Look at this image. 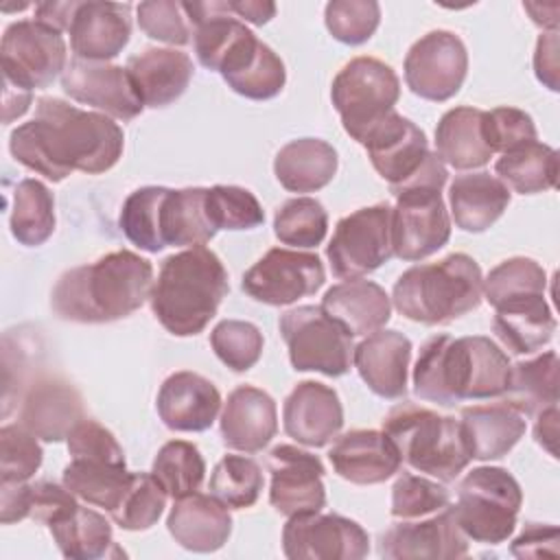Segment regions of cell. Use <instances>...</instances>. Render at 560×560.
Instances as JSON below:
<instances>
[{"instance_id": "obj_1", "label": "cell", "mask_w": 560, "mask_h": 560, "mask_svg": "<svg viewBox=\"0 0 560 560\" xmlns=\"http://www.w3.org/2000/svg\"><path fill=\"white\" fill-rule=\"evenodd\" d=\"M122 149L125 133L114 118L79 109L55 96L37 98L35 118L9 136L15 162L48 182H61L72 171L105 173L120 160Z\"/></svg>"}, {"instance_id": "obj_2", "label": "cell", "mask_w": 560, "mask_h": 560, "mask_svg": "<svg viewBox=\"0 0 560 560\" xmlns=\"http://www.w3.org/2000/svg\"><path fill=\"white\" fill-rule=\"evenodd\" d=\"M508 354L483 335L427 339L413 365V392L427 402L455 407L462 400H486L505 394Z\"/></svg>"}, {"instance_id": "obj_3", "label": "cell", "mask_w": 560, "mask_h": 560, "mask_svg": "<svg viewBox=\"0 0 560 560\" xmlns=\"http://www.w3.org/2000/svg\"><path fill=\"white\" fill-rule=\"evenodd\" d=\"M151 289V262L129 249H118L63 271L52 287L50 306L66 322L109 324L138 311Z\"/></svg>"}, {"instance_id": "obj_4", "label": "cell", "mask_w": 560, "mask_h": 560, "mask_svg": "<svg viewBox=\"0 0 560 560\" xmlns=\"http://www.w3.org/2000/svg\"><path fill=\"white\" fill-rule=\"evenodd\" d=\"M228 271L221 258L199 245L162 260L149 302L155 319L175 337L199 335L228 295Z\"/></svg>"}, {"instance_id": "obj_5", "label": "cell", "mask_w": 560, "mask_h": 560, "mask_svg": "<svg viewBox=\"0 0 560 560\" xmlns=\"http://www.w3.org/2000/svg\"><path fill=\"white\" fill-rule=\"evenodd\" d=\"M483 276L477 260L455 252L438 262L413 265L394 284V308L418 324H451L475 311L483 298Z\"/></svg>"}, {"instance_id": "obj_6", "label": "cell", "mask_w": 560, "mask_h": 560, "mask_svg": "<svg viewBox=\"0 0 560 560\" xmlns=\"http://www.w3.org/2000/svg\"><path fill=\"white\" fill-rule=\"evenodd\" d=\"M383 431L413 470L442 483L455 481L470 464L459 420L413 402H400L383 420Z\"/></svg>"}, {"instance_id": "obj_7", "label": "cell", "mask_w": 560, "mask_h": 560, "mask_svg": "<svg viewBox=\"0 0 560 560\" xmlns=\"http://www.w3.org/2000/svg\"><path fill=\"white\" fill-rule=\"evenodd\" d=\"M446 177V164L433 153L413 179L389 188L396 197L392 208V252L396 258L424 260L448 243L451 219L442 199Z\"/></svg>"}, {"instance_id": "obj_8", "label": "cell", "mask_w": 560, "mask_h": 560, "mask_svg": "<svg viewBox=\"0 0 560 560\" xmlns=\"http://www.w3.org/2000/svg\"><path fill=\"white\" fill-rule=\"evenodd\" d=\"M521 505L523 490L512 472L501 466H477L459 481L451 510L468 540L499 545L512 536Z\"/></svg>"}, {"instance_id": "obj_9", "label": "cell", "mask_w": 560, "mask_h": 560, "mask_svg": "<svg viewBox=\"0 0 560 560\" xmlns=\"http://www.w3.org/2000/svg\"><path fill=\"white\" fill-rule=\"evenodd\" d=\"M330 98L346 133L361 144L385 116L396 112L400 81L385 61L354 57L332 79Z\"/></svg>"}, {"instance_id": "obj_10", "label": "cell", "mask_w": 560, "mask_h": 560, "mask_svg": "<svg viewBox=\"0 0 560 560\" xmlns=\"http://www.w3.org/2000/svg\"><path fill=\"white\" fill-rule=\"evenodd\" d=\"M289 361L298 372L343 376L350 372L352 337L324 313L322 306L304 304L289 308L278 319Z\"/></svg>"}, {"instance_id": "obj_11", "label": "cell", "mask_w": 560, "mask_h": 560, "mask_svg": "<svg viewBox=\"0 0 560 560\" xmlns=\"http://www.w3.org/2000/svg\"><path fill=\"white\" fill-rule=\"evenodd\" d=\"M66 39L35 20H18L4 28L0 44L2 83L26 92L48 88L66 70Z\"/></svg>"}, {"instance_id": "obj_12", "label": "cell", "mask_w": 560, "mask_h": 560, "mask_svg": "<svg viewBox=\"0 0 560 560\" xmlns=\"http://www.w3.org/2000/svg\"><path fill=\"white\" fill-rule=\"evenodd\" d=\"M337 278L354 280L385 265L392 252V206L374 203L339 219L326 245Z\"/></svg>"}, {"instance_id": "obj_13", "label": "cell", "mask_w": 560, "mask_h": 560, "mask_svg": "<svg viewBox=\"0 0 560 560\" xmlns=\"http://www.w3.org/2000/svg\"><path fill=\"white\" fill-rule=\"evenodd\" d=\"M324 282L326 271L317 254L273 247L243 273L241 287L256 302L287 306L313 295Z\"/></svg>"}, {"instance_id": "obj_14", "label": "cell", "mask_w": 560, "mask_h": 560, "mask_svg": "<svg viewBox=\"0 0 560 560\" xmlns=\"http://www.w3.org/2000/svg\"><path fill=\"white\" fill-rule=\"evenodd\" d=\"M468 72V52L464 42L451 31H431L422 35L405 57L407 88L433 103L453 98Z\"/></svg>"}, {"instance_id": "obj_15", "label": "cell", "mask_w": 560, "mask_h": 560, "mask_svg": "<svg viewBox=\"0 0 560 560\" xmlns=\"http://www.w3.org/2000/svg\"><path fill=\"white\" fill-rule=\"evenodd\" d=\"M282 551L291 560H361L370 551V538L352 518L308 512L289 516Z\"/></svg>"}, {"instance_id": "obj_16", "label": "cell", "mask_w": 560, "mask_h": 560, "mask_svg": "<svg viewBox=\"0 0 560 560\" xmlns=\"http://www.w3.org/2000/svg\"><path fill=\"white\" fill-rule=\"evenodd\" d=\"M271 475L269 503L282 516L319 512L326 505L324 464L317 455L293 444H278L267 453Z\"/></svg>"}, {"instance_id": "obj_17", "label": "cell", "mask_w": 560, "mask_h": 560, "mask_svg": "<svg viewBox=\"0 0 560 560\" xmlns=\"http://www.w3.org/2000/svg\"><path fill=\"white\" fill-rule=\"evenodd\" d=\"M378 553L387 560H457L468 553V538L448 505L422 518H398L381 534Z\"/></svg>"}, {"instance_id": "obj_18", "label": "cell", "mask_w": 560, "mask_h": 560, "mask_svg": "<svg viewBox=\"0 0 560 560\" xmlns=\"http://www.w3.org/2000/svg\"><path fill=\"white\" fill-rule=\"evenodd\" d=\"M61 88L72 101L116 120H133L144 109L127 68L107 61L72 59L61 74Z\"/></svg>"}, {"instance_id": "obj_19", "label": "cell", "mask_w": 560, "mask_h": 560, "mask_svg": "<svg viewBox=\"0 0 560 560\" xmlns=\"http://www.w3.org/2000/svg\"><path fill=\"white\" fill-rule=\"evenodd\" d=\"M374 171L392 186L405 184L422 171L431 151L424 131L409 118L392 112L361 142Z\"/></svg>"}, {"instance_id": "obj_20", "label": "cell", "mask_w": 560, "mask_h": 560, "mask_svg": "<svg viewBox=\"0 0 560 560\" xmlns=\"http://www.w3.org/2000/svg\"><path fill=\"white\" fill-rule=\"evenodd\" d=\"M284 433L304 446H326L343 427V407L337 392L319 381H302L284 398Z\"/></svg>"}, {"instance_id": "obj_21", "label": "cell", "mask_w": 560, "mask_h": 560, "mask_svg": "<svg viewBox=\"0 0 560 560\" xmlns=\"http://www.w3.org/2000/svg\"><path fill=\"white\" fill-rule=\"evenodd\" d=\"M83 398L63 378L33 381L20 402V424L44 442H61L83 420Z\"/></svg>"}, {"instance_id": "obj_22", "label": "cell", "mask_w": 560, "mask_h": 560, "mask_svg": "<svg viewBox=\"0 0 560 560\" xmlns=\"http://www.w3.org/2000/svg\"><path fill=\"white\" fill-rule=\"evenodd\" d=\"M68 33L74 59L109 61L129 44L131 4L79 2Z\"/></svg>"}, {"instance_id": "obj_23", "label": "cell", "mask_w": 560, "mask_h": 560, "mask_svg": "<svg viewBox=\"0 0 560 560\" xmlns=\"http://www.w3.org/2000/svg\"><path fill=\"white\" fill-rule=\"evenodd\" d=\"M335 472L357 486L383 483L400 470V455L385 431L354 429L335 440L328 451Z\"/></svg>"}, {"instance_id": "obj_24", "label": "cell", "mask_w": 560, "mask_h": 560, "mask_svg": "<svg viewBox=\"0 0 560 560\" xmlns=\"http://www.w3.org/2000/svg\"><path fill=\"white\" fill-rule=\"evenodd\" d=\"M158 416L171 431L199 433L212 427L221 409V394L212 381L197 372L171 374L158 392Z\"/></svg>"}, {"instance_id": "obj_25", "label": "cell", "mask_w": 560, "mask_h": 560, "mask_svg": "<svg viewBox=\"0 0 560 560\" xmlns=\"http://www.w3.org/2000/svg\"><path fill=\"white\" fill-rule=\"evenodd\" d=\"M219 429L228 448L258 453L278 431L276 400L260 387L238 385L223 402Z\"/></svg>"}, {"instance_id": "obj_26", "label": "cell", "mask_w": 560, "mask_h": 560, "mask_svg": "<svg viewBox=\"0 0 560 560\" xmlns=\"http://www.w3.org/2000/svg\"><path fill=\"white\" fill-rule=\"evenodd\" d=\"M411 341L398 330H376L354 346L352 363L363 383L381 398L396 400L407 394Z\"/></svg>"}, {"instance_id": "obj_27", "label": "cell", "mask_w": 560, "mask_h": 560, "mask_svg": "<svg viewBox=\"0 0 560 560\" xmlns=\"http://www.w3.org/2000/svg\"><path fill=\"white\" fill-rule=\"evenodd\" d=\"M168 534L184 549L195 553H210L221 549L232 534L230 508L214 494L192 492L175 499L168 518Z\"/></svg>"}, {"instance_id": "obj_28", "label": "cell", "mask_w": 560, "mask_h": 560, "mask_svg": "<svg viewBox=\"0 0 560 560\" xmlns=\"http://www.w3.org/2000/svg\"><path fill=\"white\" fill-rule=\"evenodd\" d=\"M127 72L144 107L175 103L192 79V59L175 48H144L127 59Z\"/></svg>"}, {"instance_id": "obj_29", "label": "cell", "mask_w": 560, "mask_h": 560, "mask_svg": "<svg viewBox=\"0 0 560 560\" xmlns=\"http://www.w3.org/2000/svg\"><path fill=\"white\" fill-rule=\"evenodd\" d=\"M459 427L470 459L490 462L508 455L516 446L527 422L516 407L501 400L462 409Z\"/></svg>"}, {"instance_id": "obj_30", "label": "cell", "mask_w": 560, "mask_h": 560, "mask_svg": "<svg viewBox=\"0 0 560 560\" xmlns=\"http://www.w3.org/2000/svg\"><path fill=\"white\" fill-rule=\"evenodd\" d=\"M319 306L350 337H368L381 330L392 317V298L385 293V289L361 278L332 284L324 293Z\"/></svg>"}, {"instance_id": "obj_31", "label": "cell", "mask_w": 560, "mask_h": 560, "mask_svg": "<svg viewBox=\"0 0 560 560\" xmlns=\"http://www.w3.org/2000/svg\"><path fill=\"white\" fill-rule=\"evenodd\" d=\"M492 330L514 354H532L547 346L556 332V317L545 293L516 295L494 306Z\"/></svg>"}, {"instance_id": "obj_32", "label": "cell", "mask_w": 560, "mask_h": 560, "mask_svg": "<svg viewBox=\"0 0 560 560\" xmlns=\"http://www.w3.org/2000/svg\"><path fill=\"white\" fill-rule=\"evenodd\" d=\"M510 188L494 175L464 173L448 186V203L453 221L459 230L479 234L494 225L510 206Z\"/></svg>"}, {"instance_id": "obj_33", "label": "cell", "mask_w": 560, "mask_h": 560, "mask_svg": "<svg viewBox=\"0 0 560 560\" xmlns=\"http://www.w3.org/2000/svg\"><path fill=\"white\" fill-rule=\"evenodd\" d=\"M337 164L332 144L319 138H298L276 153L273 173L280 186L291 192H315L332 182Z\"/></svg>"}, {"instance_id": "obj_34", "label": "cell", "mask_w": 560, "mask_h": 560, "mask_svg": "<svg viewBox=\"0 0 560 560\" xmlns=\"http://www.w3.org/2000/svg\"><path fill=\"white\" fill-rule=\"evenodd\" d=\"M481 118L483 109L477 107H453L440 118L435 153L444 164L457 171H472L490 162L494 153L483 138Z\"/></svg>"}, {"instance_id": "obj_35", "label": "cell", "mask_w": 560, "mask_h": 560, "mask_svg": "<svg viewBox=\"0 0 560 560\" xmlns=\"http://www.w3.org/2000/svg\"><path fill=\"white\" fill-rule=\"evenodd\" d=\"M160 232L166 247H199L212 241L217 230L206 212V188H166L160 208Z\"/></svg>"}, {"instance_id": "obj_36", "label": "cell", "mask_w": 560, "mask_h": 560, "mask_svg": "<svg viewBox=\"0 0 560 560\" xmlns=\"http://www.w3.org/2000/svg\"><path fill=\"white\" fill-rule=\"evenodd\" d=\"M59 551L72 560H96L120 556L109 521L92 508L77 505L68 516L48 525Z\"/></svg>"}, {"instance_id": "obj_37", "label": "cell", "mask_w": 560, "mask_h": 560, "mask_svg": "<svg viewBox=\"0 0 560 560\" xmlns=\"http://www.w3.org/2000/svg\"><path fill=\"white\" fill-rule=\"evenodd\" d=\"M558 354L547 350L534 359L518 361L510 368L505 400L523 416H536L558 405Z\"/></svg>"}, {"instance_id": "obj_38", "label": "cell", "mask_w": 560, "mask_h": 560, "mask_svg": "<svg viewBox=\"0 0 560 560\" xmlns=\"http://www.w3.org/2000/svg\"><path fill=\"white\" fill-rule=\"evenodd\" d=\"M499 179L518 195H536L558 184V151L545 142H527L494 162Z\"/></svg>"}, {"instance_id": "obj_39", "label": "cell", "mask_w": 560, "mask_h": 560, "mask_svg": "<svg viewBox=\"0 0 560 560\" xmlns=\"http://www.w3.org/2000/svg\"><path fill=\"white\" fill-rule=\"evenodd\" d=\"M131 472L127 466H116L107 462L96 459H72L61 475V483L79 499H83L90 505L103 508L107 514H112L127 486H129Z\"/></svg>"}, {"instance_id": "obj_40", "label": "cell", "mask_w": 560, "mask_h": 560, "mask_svg": "<svg viewBox=\"0 0 560 560\" xmlns=\"http://www.w3.org/2000/svg\"><path fill=\"white\" fill-rule=\"evenodd\" d=\"M11 234L26 247L46 243L55 232V197L46 184L26 177L13 188V206L9 217Z\"/></svg>"}, {"instance_id": "obj_41", "label": "cell", "mask_w": 560, "mask_h": 560, "mask_svg": "<svg viewBox=\"0 0 560 560\" xmlns=\"http://www.w3.org/2000/svg\"><path fill=\"white\" fill-rule=\"evenodd\" d=\"M151 475L175 501L199 490L206 475V462L192 442L171 440L158 451Z\"/></svg>"}, {"instance_id": "obj_42", "label": "cell", "mask_w": 560, "mask_h": 560, "mask_svg": "<svg viewBox=\"0 0 560 560\" xmlns=\"http://www.w3.org/2000/svg\"><path fill=\"white\" fill-rule=\"evenodd\" d=\"M164 192L166 186H142L133 190L125 199L118 217V225L127 241L149 254H158L166 247L160 232V208Z\"/></svg>"}, {"instance_id": "obj_43", "label": "cell", "mask_w": 560, "mask_h": 560, "mask_svg": "<svg viewBox=\"0 0 560 560\" xmlns=\"http://www.w3.org/2000/svg\"><path fill=\"white\" fill-rule=\"evenodd\" d=\"M262 468L245 455H225L210 475V494L232 510L252 508L262 490Z\"/></svg>"}, {"instance_id": "obj_44", "label": "cell", "mask_w": 560, "mask_h": 560, "mask_svg": "<svg viewBox=\"0 0 560 560\" xmlns=\"http://www.w3.org/2000/svg\"><path fill=\"white\" fill-rule=\"evenodd\" d=\"M328 214L313 197H295L284 201L273 217V234L282 245L315 247L324 241Z\"/></svg>"}, {"instance_id": "obj_45", "label": "cell", "mask_w": 560, "mask_h": 560, "mask_svg": "<svg viewBox=\"0 0 560 560\" xmlns=\"http://www.w3.org/2000/svg\"><path fill=\"white\" fill-rule=\"evenodd\" d=\"M166 490L151 472H131L129 486L109 514L112 521L127 532H142L158 523L166 508Z\"/></svg>"}, {"instance_id": "obj_46", "label": "cell", "mask_w": 560, "mask_h": 560, "mask_svg": "<svg viewBox=\"0 0 560 560\" xmlns=\"http://www.w3.org/2000/svg\"><path fill=\"white\" fill-rule=\"evenodd\" d=\"M547 273L540 262L527 256H514L488 271L483 278V298L490 306H499L501 302L527 295V293H545Z\"/></svg>"}, {"instance_id": "obj_47", "label": "cell", "mask_w": 560, "mask_h": 560, "mask_svg": "<svg viewBox=\"0 0 560 560\" xmlns=\"http://www.w3.org/2000/svg\"><path fill=\"white\" fill-rule=\"evenodd\" d=\"M206 212L217 232L254 230L265 221V212L258 199L241 186L217 184L212 188H206Z\"/></svg>"}, {"instance_id": "obj_48", "label": "cell", "mask_w": 560, "mask_h": 560, "mask_svg": "<svg viewBox=\"0 0 560 560\" xmlns=\"http://www.w3.org/2000/svg\"><path fill=\"white\" fill-rule=\"evenodd\" d=\"M210 346L221 363L234 372H247L262 354V332L243 319H223L210 332Z\"/></svg>"}, {"instance_id": "obj_49", "label": "cell", "mask_w": 560, "mask_h": 560, "mask_svg": "<svg viewBox=\"0 0 560 560\" xmlns=\"http://www.w3.org/2000/svg\"><path fill=\"white\" fill-rule=\"evenodd\" d=\"M223 81L245 98L269 101L282 92L287 83V70L282 59L265 42H260L249 63Z\"/></svg>"}, {"instance_id": "obj_50", "label": "cell", "mask_w": 560, "mask_h": 560, "mask_svg": "<svg viewBox=\"0 0 560 560\" xmlns=\"http://www.w3.org/2000/svg\"><path fill=\"white\" fill-rule=\"evenodd\" d=\"M328 33L348 46L365 44L381 22V4L374 0H332L324 9Z\"/></svg>"}, {"instance_id": "obj_51", "label": "cell", "mask_w": 560, "mask_h": 560, "mask_svg": "<svg viewBox=\"0 0 560 560\" xmlns=\"http://www.w3.org/2000/svg\"><path fill=\"white\" fill-rule=\"evenodd\" d=\"M451 505V492L422 475L402 472L392 486V516L422 518Z\"/></svg>"}, {"instance_id": "obj_52", "label": "cell", "mask_w": 560, "mask_h": 560, "mask_svg": "<svg viewBox=\"0 0 560 560\" xmlns=\"http://www.w3.org/2000/svg\"><path fill=\"white\" fill-rule=\"evenodd\" d=\"M28 429L18 424H4L0 429V483L28 481L42 466L44 451Z\"/></svg>"}, {"instance_id": "obj_53", "label": "cell", "mask_w": 560, "mask_h": 560, "mask_svg": "<svg viewBox=\"0 0 560 560\" xmlns=\"http://www.w3.org/2000/svg\"><path fill=\"white\" fill-rule=\"evenodd\" d=\"M138 26L151 39L184 46L190 42L192 24L182 2L175 0H147L136 7Z\"/></svg>"}, {"instance_id": "obj_54", "label": "cell", "mask_w": 560, "mask_h": 560, "mask_svg": "<svg viewBox=\"0 0 560 560\" xmlns=\"http://www.w3.org/2000/svg\"><path fill=\"white\" fill-rule=\"evenodd\" d=\"M481 127L492 153L501 155L538 140L532 116L518 107H494L490 112H483Z\"/></svg>"}, {"instance_id": "obj_55", "label": "cell", "mask_w": 560, "mask_h": 560, "mask_svg": "<svg viewBox=\"0 0 560 560\" xmlns=\"http://www.w3.org/2000/svg\"><path fill=\"white\" fill-rule=\"evenodd\" d=\"M66 442L72 459H96V462H107L116 466H127L125 451L114 438V433L103 424H98L96 420L83 418L70 431Z\"/></svg>"}, {"instance_id": "obj_56", "label": "cell", "mask_w": 560, "mask_h": 560, "mask_svg": "<svg viewBox=\"0 0 560 560\" xmlns=\"http://www.w3.org/2000/svg\"><path fill=\"white\" fill-rule=\"evenodd\" d=\"M77 497L61 483L52 481H35L28 488V518L39 523H55L68 516L77 508Z\"/></svg>"}, {"instance_id": "obj_57", "label": "cell", "mask_w": 560, "mask_h": 560, "mask_svg": "<svg viewBox=\"0 0 560 560\" xmlns=\"http://www.w3.org/2000/svg\"><path fill=\"white\" fill-rule=\"evenodd\" d=\"M510 551L516 558L558 556V527L551 523H525L523 532L512 540Z\"/></svg>"}, {"instance_id": "obj_58", "label": "cell", "mask_w": 560, "mask_h": 560, "mask_svg": "<svg viewBox=\"0 0 560 560\" xmlns=\"http://www.w3.org/2000/svg\"><path fill=\"white\" fill-rule=\"evenodd\" d=\"M534 70L540 83L551 92H558V31L542 33L534 52Z\"/></svg>"}, {"instance_id": "obj_59", "label": "cell", "mask_w": 560, "mask_h": 560, "mask_svg": "<svg viewBox=\"0 0 560 560\" xmlns=\"http://www.w3.org/2000/svg\"><path fill=\"white\" fill-rule=\"evenodd\" d=\"M79 2L70 0V2H39L35 4V22L55 28V31H68L74 18Z\"/></svg>"}, {"instance_id": "obj_60", "label": "cell", "mask_w": 560, "mask_h": 560, "mask_svg": "<svg viewBox=\"0 0 560 560\" xmlns=\"http://www.w3.org/2000/svg\"><path fill=\"white\" fill-rule=\"evenodd\" d=\"M228 9L234 18L252 24H267L276 15V4L267 0H228Z\"/></svg>"}, {"instance_id": "obj_61", "label": "cell", "mask_w": 560, "mask_h": 560, "mask_svg": "<svg viewBox=\"0 0 560 560\" xmlns=\"http://www.w3.org/2000/svg\"><path fill=\"white\" fill-rule=\"evenodd\" d=\"M534 438L536 442L547 448L551 457H558L556 451V438H558V405L542 409L536 413V427H534Z\"/></svg>"}, {"instance_id": "obj_62", "label": "cell", "mask_w": 560, "mask_h": 560, "mask_svg": "<svg viewBox=\"0 0 560 560\" xmlns=\"http://www.w3.org/2000/svg\"><path fill=\"white\" fill-rule=\"evenodd\" d=\"M31 101H33V92H26L22 88H13V85L4 83V114H2V120L13 122L15 118L24 116Z\"/></svg>"}, {"instance_id": "obj_63", "label": "cell", "mask_w": 560, "mask_h": 560, "mask_svg": "<svg viewBox=\"0 0 560 560\" xmlns=\"http://www.w3.org/2000/svg\"><path fill=\"white\" fill-rule=\"evenodd\" d=\"M525 11H529L534 24L542 26V28H549V31H558V2H553L551 7H542L538 2H525L523 4Z\"/></svg>"}]
</instances>
